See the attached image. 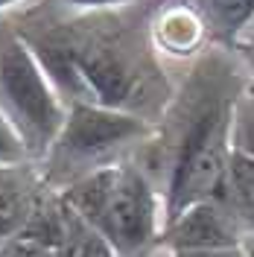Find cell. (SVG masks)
I'll return each instance as SVG.
<instances>
[{
  "label": "cell",
  "instance_id": "cell-14",
  "mask_svg": "<svg viewBox=\"0 0 254 257\" xmlns=\"http://www.w3.org/2000/svg\"><path fill=\"white\" fill-rule=\"evenodd\" d=\"M67 9H76V12H111V9H120V6H129L132 0H56Z\"/></svg>",
  "mask_w": 254,
  "mask_h": 257
},
{
  "label": "cell",
  "instance_id": "cell-9",
  "mask_svg": "<svg viewBox=\"0 0 254 257\" xmlns=\"http://www.w3.org/2000/svg\"><path fill=\"white\" fill-rule=\"evenodd\" d=\"M196 3L207 24V32L222 44H237L239 35L254 21V0H196Z\"/></svg>",
  "mask_w": 254,
  "mask_h": 257
},
{
  "label": "cell",
  "instance_id": "cell-7",
  "mask_svg": "<svg viewBox=\"0 0 254 257\" xmlns=\"http://www.w3.org/2000/svg\"><path fill=\"white\" fill-rule=\"evenodd\" d=\"M207 32V24L202 12H193L190 6H173L164 9L155 21H152V38L155 47L173 56H190L196 47L202 44Z\"/></svg>",
  "mask_w": 254,
  "mask_h": 257
},
{
  "label": "cell",
  "instance_id": "cell-16",
  "mask_svg": "<svg viewBox=\"0 0 254 257\" xmlns=\"http://www.w3.org/2000/svg\"><path fill=\"white\" fill-rule=\"evenodd\" d=\"M18 3H30V0H0V12L9 9V6H18Z\"/></svg>",
  "mask_w": 254,
  "mask_h": 257
},
{
  "label": "cell",
  "instance_id": "cell-17",
  "mask_svg": "<svg viewBox=\"0 0 254 257\" xmlns=\"http://www.w3.org/2000/svg\"><path fill=\"white\" fill-rule=\"evenodd\" d=\"M245 245H248V254L254 257V240H251V242H245Z\"/></svg>",
  "mask_w": 254,
  "mask_h": 257
},
{
  "label": "cell",
  "instance_id": "cell-4",
  "mask_svg": "<svg viewBox=\"0 0 254 257\" xmlns=\"http://www.w3.org/2000/svg\"><path fill=\"white\" fill-rule=\"evenodd\" d=\"M0 105L24 138L30 161L47 158L70 105L62 99L21 35L0 50Z\"/></svg>",
  "mask_w": 254,
  "mask_h": 257
},
{
  "label": "cell",
  "instance_id": "cell-15",
  "mask_svg": "<svg viewBox=\"0 0 254 257\" xmlns=\"http://www.w3.org/2000/svg\"><path fill=\"white\" fill-rule=\"evenodd\" d=\"M248 123H251V138H254V94L248 96Z\"/></svg>",
  "mask_w": 254,
  "mask_h": 257
},
{
  "label": "cell",
  "instance_id": "cell-11",
  "mask_svg": "<svg viewBox=\"0 0 254 257\" xmlns=\"http://www.w3.org/2000/svg\"><path fill=\"white\" fill-rule=\"evenodd\" d=\"M30 161V152L24 146V138L18 135L15 123L0 105V167H24Z\"/></svg>",
  "mask_w": 254,
  "mask_h": 257
},
{
  "label": "cell",
  "instance_id": "cell-8",
  "mask_svg": "<svg viewBox=\"0 0 254 257\" xmlns=\"http://www.w3.org/2000/svg\"><path fill=\"white\" fill-rule=\"evenodd\" d=\"M35 190L24 178L21 167H0V242L15 237L30 219L35 205Z\"/></svg>",
  "mask_w": 254,
  "mask_h": 257
},
{
  "label": "cell",
  "instance_id": "cell-2",
  "mask_svg": "<svg viewBox=\"0 0 254 257\" xmlns=\"http://www.w3.org/2000/svg\"><path fill=\"white\" fill-rule=\"evenodd\" d=\"M199 94L181 111V128L175 135L170 176L164 187V225L178 213L207 202L225 199L231 152H234V96L222 79H196Z\"/></svg>",
  "mask_w": 254,
  "mask_h": 257
},
{
  "label": "cell",
  "instance_id": "cell-5",
  "mask_svg": "<svg viewBox=\"0 0 254 257\" xmlns=\"http://www.w3.org/2000/svg\"><path fill=\"white\" fill-rule=\"evenodd\" d=\"M152 132L155 128L143 114L94 102H70L67 120L44 161L53 176H67L70 184L96 167L111 164L120 149L149 138Z\"/></svg>",
  "mask_w": 254,
  "mask_h": 257
},
{
  "label": "cell",
  "instance_id": "cell-13",
  "mask_svg": "<svg viewBox=\"0 0 254 257\" xmlns=\"http://www.w3.org/2000/svg\"><path fill=\"white\" fill-rule=\"evenodd\" d=\"M170 257H251V254H248V245L239 242V245H225V248H178V251H170Z\"/></svg>",
  "mask_w": 254,
  "mask_h": 257
},
{
  "label": "cell",
  "instance_id": "cell-3",
  "mask_svg": "<svg viewBox=\"0 0 254 257\" xmlns=\"http://www.w3.org/2000/svg\"><path fill=\"white\" fill-rule=\"evenodd\" d=\"M59 196L111 242L117 257H146L161 242L164 205L149 176L132 161L102 164L64 184Z\"/></svg>",
  "mask_w": 254,
  "mask_h": 257
},
{
  "label": "cell",
  "instance_id": "cell-12",
  "mask_svg": "<svg viewBox=\"0 0 254 257\" xmlns=\"http://www.w3.org/2000/svg\"><path fill=\"white\" fill-rule=\"evenodd\" d=\"M0 257H56V248H50L47 242L35 237L15 234L6 242H0Z\"/></svg>",
  "mask_w": 254,
  "mask_h": 257
},
{
  "label": "cell",
  "instance_id": "cell-6",
  "mask_svg": "<svg viewBox=\"0 0 254 257\" xmlns=\"http://www.w3.org/2000/svg\"><path fill=\"white\" fill-rule=\"evenodd\" d=\"M239 216L219 199H207L199 205H190L184 213H178L173 222L164 225L161 242L178 251V248H225L239 245Z\"/></svg>",
  "mask_w": 254,
  "mask_h": 257
},
{
  "label": "cell",
  "instance_id": "cell-1",
  "mask_svg": "<svg viewBox=\"0 0 254 257\" xmlns=\"http://www.w3.org/2000/svg\"><path fill=\"white\" fill-rule=\"evenodd\" d=\"M62 99L135 111L149 85L143 47L126 30L99 24H62L41 32H21ZM138 114V111H135Z\"/></svg>",
  "mask_w": 254,
  "mask_h": 257
},
{
  "label": "cell",
  "instance_id": "cell-10",
  "mask_svg": "<svg viewBox=\"0 0 254 257\" xmlns=\"http://www.w3.org/2000/svg\"><path fill=\"white\" fill-rule=\"evenodd\" d=\"M222 202L234 205V213L239 219L242 216L254 219V146H234Z\"/></svg>",
  "mask_w": 254,
  "mask_h": 257
}]
</instances>
